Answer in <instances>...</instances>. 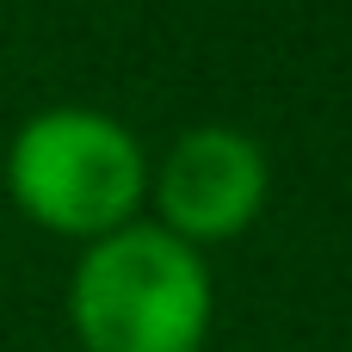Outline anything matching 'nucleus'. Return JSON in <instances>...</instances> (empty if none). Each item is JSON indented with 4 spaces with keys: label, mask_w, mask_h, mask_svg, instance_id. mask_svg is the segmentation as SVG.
Returning a JSON list of instances; mask_svg holds the SVG:
<instances>
[{
    "label": "nucleus",
    "mask_w": 352,
    "mask_h": 352,
    "mask_svg": "<svg viewBox=\"0 0 352 352\" xmlns=\"http://www.w3.org/2000/svg\"><path fill=\"white\" fill-rule=\"evenodd\" d=\"M217 316L210 266L161 223H124L87 241L68 322L87 352H204Z\"/></svg>",
    "instance_id": "f257e3e1"
},
{
    "label": "nucleus",
    "mask_w": 352,
    "mask_h": 352,
    "mask_svg": "<svg viewBox=\"0 0 352 352\" xmlns=\"http://www.w3.org/2000/svg\"><path fill=\"white\" fill-rule=\"evenodd\" d=\"M6 192L37 229L99 241L136 223V204L148 198V161L111 111L50 105L6 142Z\"/></svg>",
    "instance_id": "f03ea898"
},
{
    "label": "nucleus",
    "mask_w": 352,
    "mask_h": 352,
    "mask_svg": "<svg viewBox=\"0 0 352 352\" xmlns=\"http://www.w3.org/2000/svg\"><path fill=\"white\" fill-rule=\"evenodd\" d=\"M266 186H272V167L248 130L198 124L155 167V210H161V229L179 235L186 248L235 241L260 217Z\"/></svg>",
    "instance_id": "7ed1b4c3"
}]
</instances>
